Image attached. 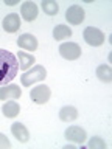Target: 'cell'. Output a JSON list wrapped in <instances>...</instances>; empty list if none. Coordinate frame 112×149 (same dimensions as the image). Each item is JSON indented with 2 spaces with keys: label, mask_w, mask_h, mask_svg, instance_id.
Segmentation results:
<instances>
[{
  "label": "cell",
  "mask_w": 112,
  "mask_h": 149,
  "mask_svg": "<svg viewBox=\"0 0 112 149\" xmlns=\"http://www.w3.org/2000/svg\"><path fill=\"white\" fill-rule=\"evenodd\" d=\"M19 61L11 51L0 48V86H6L16 78Z\"/></svg>",
  "instance_id": "cell-1"
},
{
  "label": "cell",
  "mask_w": 112,
  "mask_h": 149,
  "mask_svg": "<svg viewBox=\"0 0 112 149\" xmlns=\"http://www.w3.org/2000/svg\"><path fill=\"white\" fill-rule=\"evenodd\" d=\"M45 76H47V70L42 67V65H34L33 68L23 72V74L20 76V82L25 87H30L33 84L39 82V81H44Z\"/></svg>",
  "instance_id": "cell-2"
},
{
  "label": "cell",
  "mask_w": 112,
  "mask_h": 149,
  "mask_svg": "<svg viewBox=\"0 0 112 149\" xmlns=\"http://www.w3.org/2000/svg\"><path fill=\"white\" fill-rule=\"evenodd\" d=\"M83 36H84V40L92 47H100L103 42H104V37H106L104 33H103L101 30L93 28V26H87L86 30H84Z\"/></svg>",
  "instance_id": "cell-3"
},
{
  "label": "cell",
  "mask_w": 112,
  "mask_h": 149,
  "mask_svg": "<svg viewBox=\"0 0 112 149\" xmlns=\"http://www.w3.org/2000/svg\"><path fill=\"white\" fill-rule=\"evenodd\" d=\"M59 54L67 61H75L81 56V47L75 42H65L59 47Z\"/></svg>",
  "instance_id": "cell-4"
},
{
  "label": "cell",
  "mask_w": 112,
  "mask_h": 149,
  "mask_svg": "<svg viewBox=\"0 0 112 149\" xmlns=\"http://www.w3.org/2000/svg\"><path fill=\"white\" fill-rule=\"evenodd\" d=\"M64 137H65V140H69V141H72V143L81 144V143L86 141L87 135H86V130L83 127H79V126H70V127L65 129Z\"/></svg>",
  "instance_id": "cell-5"
},
{
  "label": "cell",
  "mask_w": 112,
  "mask_h": 149,
  "mask_svg": "<svg viewBox=\"0 0 112 149\" xmlns=\"http://www.w3.org/2000/svg\"><path fill=\"white\" fill-rule=\"evenodd\" d=\"M50 87L48 86H37V87H33L31 88V93H30V96H31V100L33 102H36V104H45L47 101L50 100Z\"/></svg>",
  "instance_id": "cell-6"
},
{
  "label": "cell",
  "mask_w": 112,
  "mask_h": 149,
  "mask_svg": "<svg viewBox=\"0 0 112 149\" xmlns=\"http://www.w3.org/2000/svg\"><path fill=\"white\" fill-rule=\"evenodd\" d=\"M84 16H86V13H84V9L79 5H72L67 9V13H65V19L72 25H79L84 20Z\"/></svg>",
  "instance_id": "cell-7"
},
{
  "label": "cell",
  "mask_w": 112,
  "mask_h": 149,
  "mask_svg": "<svg viewBox=\"0 0 112 149\" xmlns=\"http://www.w3.org/2000/svg\"><path fill=\"white\" fill-rule=\"evenodd\" d=\"M20 95L22 90L16 84H11V86L6 84L0 88V100H17V98H20Z\"/></svg>",
  "instance_id": "cell-8"
},
{
  "label": "cell",
  "mask_w": 112,
  "mask_h": 149,
  "mask_svg": "<svg viewBox=\"0 0 112 149\" xmlns=\"http://www.w3.org/2000/svg\"><path fill=\"white\" fill-rule=\"evenodd\" d=\"M20 13H22V17L23 20L27 22H33L34 19L37 17V13H39V9H37V5L34 2H25L20 6Z\"/></svg>",
  "instance_id": "cell-9"
},
{
  "label": "cell",
  "mask_w": 112,
  "mask_h": 149,
  "mask_svg": "<svg viewBox=\"0 0 112 149\" xmlns=\"http://www.w3.org/2000/svg\"><path fill=\"white\" fill-rule=\"evenodd\" d=\"M17 45L23 50H30V51H34L37 48V39L30 33H25V34H20L17 39Z\"/></svg>",
  "instance_id": "cell-10"
},
{
  "label": "cell",
  "mask_w": 112,
  "mask_h": 149,
  "mask_svg": "<svg viewBox=\"0 0 112 149\" xmlns=\"http://www.w3.org/2000/svg\"><path fill=\"white\" fill-rule=\"evenodd\" d=\"M2 26L6 33H16L19 28H20V19H19L17 14H8V16L3 19Z\"/></svg>",
  "instance_id": "cell-11"
},
{
  "label": "cell",
  "mask_w": 112,
  "mask_h": 149,
  "mask_svg": "<svg viewBox=\"0 0 112 149\" xmlns=\"http://www.w3.org/2000/svg\"><path fill=\"white\" fill-rule=\"evenodd\" d=\"M17 61H19V68H22L23 72L30 70L33 67V64L36 62V58L30 53H25V51H19L17 53Z\"/></svg>",
  "instance_id": "cell-12"
},
{
  "label": "cell",
  "mask_w": 112,
  "mask_h": 149,
  "mask_svg": "<svg viewBox=\"0 0 112 149\" xmlns=\"http://www.w3.org/2000/svg\"><path fill=\"white\" fill-rule=\"evenodd\" d=\"M11 132H13L14 137L22 143H27L28 140H30V132H28V129L22 123H14L11 126Z\"/></svg>",
  "instance_id": "cell-13"
},
{
  "label": "cell",
  "mask_w": 112,
  "mask_h": 149,
  "mask_svg": "<svg viewBox=\"0 0 112 149\" xmlns=\"http://www.w3.org/2000/svg\"><path fill=\"white\" fill-rule=\"evenodd\" d=\"M59 118L64 123H72V121H75L78 118V110L73 106H65L59 110Z\"/></svg>",
  "instance_id": "cell-14"
},
{
  "label": "cell",
  "mask_w": 112,
  "mask_h": 149,
  "mask_svg": "<svg viewBox=\"0 0 112 149\" xmlns=\"http://www.w3.org/2000/svg\"><path fill=\"white\" fill-rule=\"evenodd\" d=\"M2 112L3 115L6 116V118H14V116L19 115V112H20V106L17 104L16 101H6L2 107Z\"/></svg>",
  "instance_id": "cell-15"
},
{
  "label": "cell",
  "mask_w": 112,
  "mask_h": 149,
  "mask_svg": "<svg viewBox=\"0 0 112 149\" xmlns=\"http://www.w3.org/2000/svg\"><path fill=\"white\" fill-rule=\"evenodd\" d=\"M72 36V30L70 26L67 25H56L55 30H53V37L56 40H64V39H69Z\"/></svg>",
  "instance_id": "cell-16"
},
{
  "label": "cell",
  "mask_w": 112,
  "mask_h": 149,
  "mask_svg": "<svg viewBox=\"0 0 112 149\" xmlns=\"http://www.w3.org/2000/svg\"><path fill=\"white\" fill-rule=\"evenodd\" d=\"M97 76L103 82H111L112 81V68L106 64L100 65V67L97 68Z\"/></svg>",
  "instance_id": "cell-17"
},
{
  "label": "cell",
  "mask_w": 112,
  "mask_h": 149,
  "mask_svg": "<svg viewBox=\"0 0 112 149\" xmlns=\"http://www.w3.org/2000/svg\"><path fill=\"white\" fill-rule=\"evenodd\" d=\"M41 6H42V11L45 14H48V16H55L59 9L58 3H56L55 0H44V2L41 3Z\"/></svg>",
  "instance_id": "cell-18"
},
{
  "label": "cell",
  "mask_w": 112,
  "mask_h": 149,
  "mask_svg": "<svg viewBox=\"0 0 112 149\" xmlns=\"http://www.w3.org/2000/svg\"><path fill=\"white\" fill-rule=\"evenodd\" d=\"M87 146L90 149H106V143H104V140L100 138V137H92L89 140Z\"/></svg>",
  "instance_id": "cell-19"
},
{
  "label": "cell",
  "mask_w": 112,
  "mask_h": 149,
  "mask_svg": "<svg viewBox=\"0 0 112 149\" xmlns=\"http://www.w3.org/2000/svg\"><path fill=\"white\" fill-rule=\"evenodd\" d=\"M11 144H9V140L5 137L3 134H0V149H8Z\"/></svg>",
  "instance_id": "cell-20"
},
{
  "label": "cell",
  "mask_w": 112,
  "mask_h": 149,
  "mask_svg": "<svg viewBox=\"0 0 112 149\" xmlns=\"http://www.w3.org/2000/svg\"><path fill=\"white\" fill-rule=\"evenodd\" d=\"M5 3H6V5H17V3H19V0H6Z\"/></svg>",
  "instance_id": "cell-21"
}]
</instances>
